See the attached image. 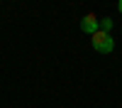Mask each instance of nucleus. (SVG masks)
Wrapping results in <instances>:
<instances>
[{
	"instance_id": "1",
	"label": "nucleus",
	"mask_w": 122,
	"mask_h": 108,
	"mask_svg": "<svg viewBox=\"0 0 122 108\" xmlns=\"http://www.w3.org/2000/svg\"><path fill=\"white\" fill-rule=\"evenodd\" d=\"M90 42H93V49L100 54H110L115 49V39L110 37V32H103V29H98L95 34H90Z\"/></svg>"
},
{
	"instance_id": "2",
	"label": "nucleus",
	"mask_w": 122,
	"mask_h": 108,
	"mask_svg": "<svg viewBox=\"0 0 122 108\" xmlns=\"http://www.w3.org/2000/svg\"><path fill=\"white\" fill-rule=\"evenodd\" d=\"M81 29H83L86 34H95L100 29V20L93 12H88V15H83V20H81Z\"/></svg>"
},
{
	"instance_id": "3",
	"label": "nucleus",
	"mask_w": 122,
	"mask_h": 108,
	"mask_svg": "<svg viewBox=\"0 0 122 108\" xmlns=\"http://www.w3.org/2000/svg\"><path fill=\"white\" fill-rule=\"evenodd\" d=\"M110 27H112V20H110V17H105L103 22H100V29H103V32H107Z\"/></svg>"
},
{
	"instance_id": "4",
	"label": "nucleus",
	"mask_w": 122,
	"mask_h": 108,
	"mask_svg": "<svg viewBox=\"0 0 122 108\" xmlns=\"http://www.w3.org/2000/svg\"><path fill=\"white\" fill-rule=\"evenodd\" d=\"M117 10H120V12H122V0H120V3H117Z\"/></svg>"
}]
</instances>
